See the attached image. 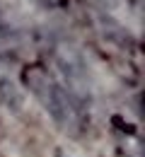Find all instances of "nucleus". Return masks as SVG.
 <instances>
[{
  "instance_id": "f257e3e1",
  "label": "nucleus",
  "mask_w": 145,
  "mask_h": 157,
  "mask_svg": "<svg viewBox=\"0 0 145 157\" xmlns=\"http://www.w3.org/2000/svg\"><path fill=\"white\" fill-rule=\"evenodd\" d=\"M22 82H24V87L34 97L41 101L46 114L51 116V121L61 131L70 133V136H75V133L82 131V126H85L82 106L63 87L61 80H56L44 65H39V63L24 65L22 68Z\"/></svg>"
},
{
  "instance_id": "f03ea898",
  "label": "nucleus",
  "mask_w": 145,
  "mask_h": 157,
  "mask_svg": "<svg viewBox=\"0 0 145 157\" xmlns=\"http://www.w3.org/2000/svg\"><path fill=\"white\" fill-rule=\"evenodd\" d=\"M46 46H48V56L53 60L58 75L63 78L61 80L63 87L85 109L90 104L94 90H92V73H90V65H87L82 48L70 36L58 34V32H51L46 36Z\"/></svg>"
},
{
  "instance_id": "7ed1b4c3",
  "label": "nucleus",
  "mask_w": 145,
  "mask_h": 157,
  "mask_svg": "<svg viewBox=\"0 0 145 157\" xmlns=\"http://www.w3.org/2000/svg\"><path fill=\"white\" fill-rule=\"evenodd\" d=\"M97 2H102V5H116V0H97Z\"/></svg>"
}]
</instances>
